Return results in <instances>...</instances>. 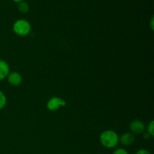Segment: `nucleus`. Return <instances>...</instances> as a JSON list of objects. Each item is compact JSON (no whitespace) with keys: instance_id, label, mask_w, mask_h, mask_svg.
<instances>
[{"instance_id":"1","label":"nucleus","mask_w":154,"mask_h":154,"mask_svg":"<svg viewBox=\"0 0 154 154\" xmlns=\"http://www.w3.org/2000/svg\"><path fill=\"white\" fill-rule=\"evenodd\" d=\"M99 141L105 148H114L119 143V135L113 130H105L99 136Z\"/></svg>"},{"instance_id":"2","label":"nucleus","mask_w":154,"mask_h":154,"mask_svg":"<svg viewBox=\"0 0 154 154\" xmlns=\"http://www.w3.org/2000/svg\"><path fill=\"white\" fill-rule=\"evenodd\" d=\"M31 28L30 23L23 19L17 20L13 24L14 32L19 36H26L29 34Z\"/></svg>"},{"instance_id":"3","label":"nucleus","mask_w":154,"mask_h":154,"mask_svg":"<svg viewBox=\"0 0 154 154\" xmlns=\"http://www.w3.org/2000/svg\"><path fill=\"white\" fill-rule=\"evenodd\" d=\"M66 105V101L60 97L51 98L47 102V109L50 111H56L60 108V107H64Z\"/></svg>"},{"instance_id":"4","label":"nucleus","mask_w":154,"mask_h":154,"mask_svg":"<svg viewBox=\"0 0 154 154\" xmlns=\"http://www.w3.org/2000/svg\"><path fill=\"white\" fill-rule=\"evenodd\" d=\"M129 129L132 134H143L145 132L146 126L141 120H135L130 123Z\"/></svg>"},{"instance_id":"5","label":"nucleus","mask_w":154,"mask_h":154,"mask_svg":"<svg viewBox=\"0 0 154 154\" xmlns=\"http://www.w3.org/2000/svg\"><path fill=\"white\" fill-rule=\"evenodd\" d=\"M7 81L11 85L14 86H19L20 84L22 83L23 81V77L19 72H9V74L7 76Z\"/></svg>"},{"instance_id":"6","label":"nucleus","mask_w":154,"mask_h":154,"mask_svg":"<svg viewBox=\"0 0 154 154\" xmlns=\"http://www.w3.org/2000/svg\"><path fill=\"white\" fill-rule=\"evenodd\" d=\"M135 141V136L132 132H126L119 137V142L121 143L123 146H130Z\"/></svg>"},{"instance_id":"7","label":"nucleus","mask_w":154,"mask_h":154,"mask_svg":"<svg viewBox=\"0 0 154 154\" xmlns=\"http://www.w3.org/2000/svg\"><path fill=\"white\" fill-rule=\"evenodd\" d=\"M10 72V67L7 62L0 60V81L5 79Z\"/></svg>"},{"instance_id":"8","label":"nucleus","mask_w":154,"mask_h":154,"mask_svg":"<svg viewBox=\"0 0 154 154\" xmlns=\"http://www.w3.org/2000/svg\"><path fill=\"white\" fill-rule=\"evenodd\" d=\"M17 9L20 13L26 14L29 11V5L25 1L20 2L17 4Z\"/></svg>"},{"instance_id":"9","label":"nucleus","mask_w":154,"mask_h":154,"mask_svg":"<svg viewBox=\"0 0 154 154\" xmlns=\"http://www.w3.org/2000/svg\"><path fill=\"white\" fill-rule=\"evenodd\" d=\"M7 104V98L5 93L0 90V110L3 109Z\"/></svg>"},{"instance_id":"10","label":"nucleus","mask_w":154,"mask_h":154,"mask_svg":"<svg viewBox=\"0 0 154 154\" xmlns=\"http://www.w3.org/2000/svg\"><path fill=\"white\" fill-rule=\"evenodd\" d=\"M154 123L153 121H150V123L148 124V126L147 128V132L150 135V136H153L154 135Z\"/></svg>"},{"instance_id":"11","label":"nucleus","mask_w":154,"mask_h":154,"mask_svg":"<svg viewBox=\"0 0 154 154\" xmlns=\"http://www.w3.org/2000/svg\"><path fill=\"white\" fill-rule=\"evenodd\" d=\"M112 154H129V153L124 148H117L113 152Z\"/></svg>"},{"instance_id":"12","label":"nucleus","mask_w":154,"mask_h":154,"mask_svg":"<svg viewBox=\"0 0 154 154\" xmlns=\"http://www.w3.org/2000/svg\"><path fill=\"white\" fill-rule=\"evenodd\" d=\"M135 154H150V153L147 150H145V149H140L136 152Z\"/></svg>"},{"instance_id":"13","label":"nucleus","mask_w":154,"mask_h":154,"mask_svg":"<svg viewBox=\"0 0 154 154\" xmlns=\"http://www.w3.org/2000/svg\"><path fill=\"white\" fill-rule=\"evenodd\" d=\"M154 20H153V17H152L151 19H150V29H151V30L153 31V28H154Z\"/></svg>"},{"instance_id":"14","label":"nucleus","mask_w":154,"mask_h":154,"mask_svg":"<svg viewBox=\"0 0 154 154\" xmlns=\"http://www.w3.org/2000/svg\"><path fill=\"white\" fill-rule=\"evenodd\" d=\"M143 137H144V139H149V138H150L151 136H150V135H149V134L147 133V132H144V133H143Z\"/></svg>"},{"instance_id":"15","label":"nucleus","mask_w":154,"mask_h":154,"mask_svg":"<svg viewBox=\"0 0 154 154\" xmlns=\"http://www.w3.org/2000/svg\"><path fill=\"white\" fill-rule=\"evenodd\" d=\"M12 1H14V2H22V1H23V0H12Z\"/></svg>"}]
</instances>
